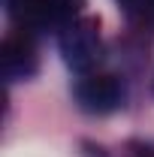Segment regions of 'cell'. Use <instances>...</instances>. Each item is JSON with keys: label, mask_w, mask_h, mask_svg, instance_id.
<instances>
[{"label": "cell", "mask_w": 154, "mask_h": 157, "mask_svg": "<svg viewBox=\"0 0 154 157\" xmlns=\"http://www.w3.org/2000/svg\"><path fill=\"white\" fill-rule=\"evenodd\" d=\"M124 85L118 76H85L76 85V100L79 106L91 115H109L124 106Z\"/></svg>", "instance_id": "cell-2"}, {"label": "cell", "mask_w": 154, "mask_h": 157, "mask_svg": "<svg viewBox=\"0 0 154 157\" xmlns=\"http://www.w3.org/2000/svg\"><path fill=\"white\" fill-rule=\"evenodd\" d=\"M58 48L64 55V63L73 73H91L103 58V42H100V24L94 18L79 15L70 24L58 30Z\"/></svg>", "instance_id": "cell-1"}, {"label": "cell", "mask_w": 154, "mask_h": 157, "mask_svg": "<svg viewBox=\"0 0 154 157\" xmlns=\"http://www.w3.org/2000/svg\"><path fill=\"white\" fill-rule=\"evenodd\" d=\"M0 67H3L6 82H21V78H30L37 73V45H33L27 30H18V33L3 39Z\"/></svg>", "instance_id": "cell-3"}, {"label": "cell", "mask_w": 154, "mask_h": 157, "mask_svg": "<svg viewBox=\"0 0 154 157\" xmlns=\"http://www.w3.org/2000/svg\"><path fill=\"white\" fill-rule=\"evenodd\" d=\"M118 6L136 24H154V0H118Z\"/></svg>", "instance_id": "cell-4"}, {"label": "cell", "mask_w": 154, "mask_h": 157, "mask_svg": "<svg viewBox=\"0 0 154 157\" xmlns=\"http://www.w3.org/2000/svg\"><path fill=\"white\" fill-rule=\"evenodd\" d=\"M130 157H154V148L151 145H133Z\"/></svg>", "instance_id": "cell-5"}]
</instances>
